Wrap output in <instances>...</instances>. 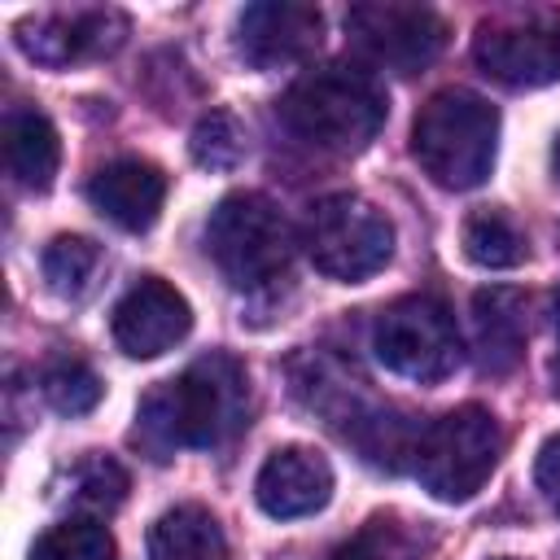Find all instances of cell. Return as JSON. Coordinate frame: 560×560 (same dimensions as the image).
I'll list each match as a JSON object with an SVG mask.
<instances>
[{"label": "cell", "instance_id": "18", "mask_svg": "<svg viewBox=\"0 0 560 560\" xmlns=\"http://www.w3.org/2000/svg\"><path fill=\"white\" fill-rule=\"evenodd\" d=\"M101 245L92 241V236H74V232H61V236H52L48 245H44V258H39V267H44V280H48V289L57 293V298H83L88 289H92V280H96V271H101Z\"/></svg>", "mask_w": 560, "mask_h": 560}, {"label": "cell", "instance_id": "20", "mask_svg": "<svg viewBox=\"0 0 560 560\" xmlns=\"http://www.w3.org/2000/svg\"><path fill=\"white\" fill-rule=\"evenodd\" d=\"M114 556H118L114 534L96 516L57 521L31 547V560H114Z\"/></svg>", "mask_w": 560, "mask_h": 560}, {"label": "cell", "instance_id": "17", "mask_svg": "<svg viewBox=\"0 0 560 560\" xmlns=\"http://www.w3.org/2000/svg\"><path fill=\"white\" fill-rule=\"evenodd\" d=\"M149 560H228V538L201 503H179L153 521Z\"/></svg>", "mask_w": 560, "mask_h": 560}, {"label": "cell", "instance_id": "8", "mask_svg": "<svg viewBox=\"0 0 560 560\" xmlns=\"http://www.w3.org/2000/svg\"><path fill=\"white\" fill-rule=\"evenodd\" d=\"M472 61L503 88H547L560 79V9H521L481 22Z\"/></svg>", "mask_w": 560, "mask_h": 560}, {"label": "cell", "instance_id": "9", "mask_svg": "<svg viewBox=\"0 0 560 560\" xmlns=\"http://www.w3.org/2000/svg\"><path fill=\"white\" fill-rule=\"evenodd\" d=\"M346 31L376 66L394 74H416L446 48V22L424 4H354L346 13Z\"/></svg>", "mask_w": 560, "mask_h": 560}, {"label": "cell", "instance_id": "1", "mask_svg": "<svg viewBox=\"0 0 560 560\" xmlns=\"http://www.w3.org/2000/svg\"><path fill=\"white\" fill-rule=\"evenodd\" d=\"M136 420V433L153 451L223 446L245 424V372L228 354H206L188 363L175 381L149 389Z\"/></svg>", "mask_w": 560, "mask_h": 560}, {"label": "cell", "instance_id": "27", "mask_svg": "<svg viewBox=\"0 0 560 560\" xmlns=\"http://www.w3.org/2000/svg\"><path fill=\"white\" fill-rule=\"evenodd\" d=\"M551 166H556V179H560V136H556V149H551Z\"/></svg>", "mask_w": 560, "mask_h": 560}, {"label": "cell", "instance_id": "11", "mask_svg": "<svg viewBox=\"0 0 560 560\" xmlns=\"http://www.w3.org/2000/svg\"><path fill=\"white\" fill-rule=\"evenodd\" d=\"M109 328H114V341H118L122 354L158 359V354H166L171 346H179L188 337L192 306L175 284H166L158 276H144L140 284H131L122 293V302L114 306Z\"/></svg>", "mask_w": 560, "mask_h": 560}, {"label": "cell", "instance_id": "22", "mask_svg": "<svg viewBox=\"0 0 560 560\" xmlns=\"http://www.w3.org/2000/svg\"><path fill=\"white\" fill-rule=\"evenodd\" d=\"M245 149H249L245 144V127L228 109L201 114L197 127H192V136H188V153L206 171H236L245 162Z\"/></svg>", "mask_w": 560, "mask_h": 560}, {"label": "cell", "instance_id": "26", "mask_svg": "<svg viewBox=\"0 0 560 560\" xmlns=\"http://www.w3.org/2000/svg\"><path fill=\"white\" fill-rule=\"evenodd\" d=\"M551 385L560 394V293H556V354H551Z\"/></svg>", "mask_w": 560, "mask_h": 560}, {"label": "cell", "instance_id": "6", "mask_svg": "<svg viewBox=\"0 0 560 560\" xmlns=\"http://www.w3.org/2000/svg\"><path fill=\"white\" fill-rule=\"evenodd\" d=\"M302 249L319 276L354 284L389 262L394 223L359 192H328L302 219Z\"/></svg>", "mask_w": 560, "mask_h": 560}, {"label": "cell", "instance_id": "28", "mask_svg": "<svg viewBox=\"0 0 560 560\" xmlns=\"http://www.w3.org/2000/svg\"><path fill=\"white\" fill-rule=\"evenodd\" d=\"M499 560H508V556H499Z\"/></svg>", "mask_w": 560, "mask_h": 560}, {"label": "cell", "instance_id": "24", "mask_svg": "<svg viewBox=\"0 0 560 560\" xmlns=\"http://www.w3.org/2000/svg\"><path fill=\"white\" fill-rule=\"evenodd\" d=\"M74 494L79 499H88L92 508H114V503H122V490H127V472L114 464V459H105V455H96V459H88L79 472H74Z\"/></svg>", "mask_w": 560, "mask_h": 560}, {"label": "cell", "instance_id": "14", "mask_svg": "<svg viewBox=\"0 0 560 560\" xmlns=\"http://www.w3.org/2000/svg\"><path fill=\"white\" fill-rule=\"evenodd\" d=\"M88 197L122 232H149L162 214V201H166V175L153 162L118 158L92 175Z\"/></svg>", "mask_w": 560, "mask_h": 560}, {"label": "cell", "instance_id": "19", "mask_svg": "<svg viewBox=\"0 0 560 560\" xmlns=\"http://www.w3.org/2000/svg\"><path fill=\"white\" fill-rule=\"evenodd\" d=\"M464 254L486 271H508L525 258V236L503 210H477L464 219Z\"/></svg>", "mask_w": 560, "mask_h": 560}, {"label": "cell", "instance_id": "16", "mask_svg": "<svg viewBox=\"0 0 560 560\" xmlns=\"http://www.w3.org/2000/svg\"><path fill=\"white\" fill-rule=\"evenodd\" d=\"M4 162L13 179L31 192H44L61 166V140L57 127L39 109H13L4 118Z\"/></svg>", "mask_w": 560, "mask_h": 560}, {"label": "cell", "instance_id": "15", "mask_svg": "<svg viewBox=\"0 0 560 560\" xmlns=\"http://www.w3.org/2000/svg\"><path fill=\"white\" fill-rule=\"evenodd\" d=\"M472 350L481 372L503 376L521 363L525 350V302L508 284H490L472 293Z\"/></svg>", "mask_w": 560, "mask_h": 560}, {"label": "cell", "instance_id": "25", "mask_svg": "<svg viewBox=\"0 0 560 560\" xmlns=\"http://www.w3.org/2000/svg\"><path fill=\"white\" fill-rule=\"evenodd\" d=\"M534 486H538V494L547 499V508L560 512V433H551V438L538 446V459H534Z\"/></svg>", "mask_w": 560, "mask_h": 560}, {"label": "cell", "instance_id": "10", "mask_svg": "<svg viewBox=\"0 0 560 560\" xmlns=\"http://www.w3.org/2000/svg\"><path fill=\"white\" fill-rule=\"evenodd\" d=\"M127 18L118 9H74V13H39L18 22V48L39 66H74L88 57H105L122 44Z\"/></svg>", "mask_w": 560, "mask_h": 560}, {"label": "cell", "instance_id": "4", "mask_svg": "<svg viewBox=\"0 0 560 560\" xmlns=\"http://www.w3.org/2000/svg\"><path fill=\"white\" fill-rule=\"evenodd\" d=\"M206 254L232 289L271 284L293 258V232L262 192H228L206 219Z\"/></svg>", "mask_w": 560, "mask_h": 560}, {"label": "cell", "instance_id": "7", "mask_svg": "<svg viewBox=\"0 0 560 560\" xmlns=\"http://www.w3.org/2000/svg\"><path fill=\"white\" fill-rule=\"evenodd\" d=\"M372 354L420 385H433L442 376H451L459 368V328L455 315L446 311V302L429 298V293H411L389 302L376 324H372Z\"/></svg>", "mask_w": 560, "mask_h": 560}, {"label": "cell", "instance_id": "13", "mask_svg": "<svg viewBox=\"0 0 560 560\" xmlns=\"http://www.w3.org/2000/svg\"><path fill=\"white\" fill-rule=\"evenodd\" d=\"M254 499L271 521L315 516L332 499V464L315 446H276L254 477Z\"/></svg>", "mask_w": 560, "mask_h": 560}, {"label": "cell", "instance_id": "5", "mask_svg": "<svg viewBox=\"0 0 560 560\" xmlns=\"http://www.w3.org/2000/svg\"><path fill=\"white\" fill-rule=\"evenodd\" d=\"M499 455H503L499 420L486 407L464 402V407L438 416L433 424H424L416 459H411V472L420 477V486L433 499L464 503L490 481Z\"/></svg>", "mask_w": 560, "mask_h": 560}, {"label": "cell", "instance_id": "21", "mask_svg": "<svg viewBox=\"0 0 560 560\" xmlns=\"http://www.w3.org/2000/svg\"><path fill=\"white\" fill-rule=\"evenodd\" d=\"M328 560H420V538L398 516H372L337 542Z\"/></svg>", "mask_w": 560, "mask_h": 560}, {"label": "cell", "instance_id": "23", "mask_svg": "<svg viewBox=\"0 0 560 560\" xmlns=\"http://www.w3.org/2000/svg\"><path fill=\"white\" fill-rule=\"evenodd\" d=\"M39 385H44V398H48L61 416H88V411L101 402V376H96L83 359H74V354L48 359Z\"/></svg>", "mask_w": 560, "mask_h": 560}, {"label": "cell", "instance_id": "3", "mask_svg": "<svg viewBox=\"0 0 560 560\" xmlns=\"http://www.w3.org/2000/svg\"><path fill=\"white\" fill-rule=\"evenodd\" d=\"M494 153L499 109L486 96L468 88H442L420 105L411 122V158L438 188L468 192L486 184V175L494 171Z\"/></svg>", "mask_w": 560, "mask_h": 560}, {"label": "cell", "instance_id": "12", "mask_svg": "<svg viewBox=\"0 0 560 560\" xmlns=\"http://www.w3.org/2000/svg\"><path fill=\"white\" fill-rule=\"evenodd\" d=\"M324 13L315 4L293 0H262L249 4L236 22V48L254 70H280L298 66L319 48Z\"/></svg>", "mask_w": 560, "mask_h": 560}, {"label": "cell", "instance_id": "2", "mask_svg": "<svg viewBox=\"0 0 560 560\" xmlns=\"http://www.w3.org/2000/svg\"><path fill=\"white\" fill-rule=\"evenodd\" d=\"M389 101L372 70L332 61L306 70L280 96V122L324 153H363L385 127Z\"/></svg>", "mask_w": 560, "mask_h": 560}]
</instances>
